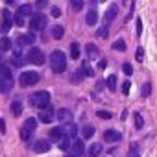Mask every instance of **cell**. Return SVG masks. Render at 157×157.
Wrapping results in <instances>:
<instances>
[{
    "label": "cell",
    "instance_id": "d4e9b609",
    "mask_svg": "<svg viewBox=\"0 0 157 157\" xmlns=\"http://www.w3.org/2000/svg\"><path fill=\"white\" fill-rule=\"evenodd\" d=\"M70 144H72V139H68V137H61L59 139V148L61 150H70Z\"/></svg>",
    "mask_w": 157,
    "mask_h": 157
},
{
    "label": "cell",
    "instance_id": "7bdbcfd3",
    "mask_svg": "<svg viewBox=\"0 0 157 157\" xmlns=\"http://www.w3.org/2000/svg\"><path fill=\"white\" fill-rule=\"evenodd\" d=\"M48 2H46V0H39V2H37V8H44Z\"/></svg>",
    "mask_w": 157,
    "mask_h": 157
},
{
    "label": "cell",
    "instance_id": "e575fe53",
    "mask_svg": "<svg viewBox=\"0 0 157 157\" xmlns=\"http://www.w3.org/2000/svg\"><path fill=\"white\" fill-rule=\"evenodd\" d=\"M129 89H131V82H129V80H126V82L122 83V94H126V96H128V94H129Z\"/></svg>",
    "mask_w": 157,
    "mask_h": 157
},
{
    "label": "cell",
    "instance_id": "1f68e13d",
    "mask_svg": "<svg viewBox=\"0 0 157 157\" xmlns=\"http://www.w3.org/2000/svg\"><path fill=\"white\" fill-rule=\"evenodd\" d=\"M70 6H72V10H74V11H82V8H83V2H82V0H72V2H70Z\"/></svg>",
    "mask_w": 157,
    "mask_h": 157
},
{
    "label": "cell",
    "instance_id": "ab89813d",
    "mask_svg": "<svg viewBox=\"0 0 157 157\" xmlns=\"http://www.w3.org/2000/svg\"><path fill=\"white\" fill-rule=\"evenodd\" d=\"M135 24H137V35H140V33H142V21H140V19H137V22H135Z\"/></svg>",
    "mask_w": 157,
    "mask_h": 157
},
{
    "label": "cell",
    "instance_id": "52a82bcc",
    "mask_svg": "<svg viewBox=\"0 0 157 157\" xmlns=\"http://www.w3.org/2000/svg\"><path fill=\"white\" fill-rule=\"evenodd\" d=\"M28 61L30 63H33V65H43L44 63V54L39 50V48H30V52H28Z\"/></svg>",
    "mask_w": 157,
    "mask_h": 157
},
{
    "label": "cell",
    "instance_id": "7a4b0ae2",
    "mask_svg": "<svg viewBox=\"0 0 157 157\" xmlns=\"http://www.w3.org/2000/svg\"><path fill=\"white\" fill-rule=\"evenodd\" d=\"M50 67L56 74H61L67 70V56L61 50H54L50 56Z\"/></svg>",
    "mask_w": 157,
    "mask_h": 157
},
{
    "label": "cell",
    "instance_id": "83f0119b",
    "mask_svg": "<svg viewBox=\"0 0 157 157\" xmlns=\"http://www.w3.org/2000/svg\"><path fill=\"white\" fill-rule=\"evenodd\" d=\"M133 118H135V128L137 129H142L144 128V118L140 113H133Z\"/></svg>",
    "mask_w": 157,
    "mask_h": 157
},
{
    "label": "cell",
    "instance_id": "2e32d148",
    "mask_svg": "<svg viewBox=\"0 0 157 157\" xmlns=\"http://www.w3.org/2000/svg\"><path fill=\"white\" fill-rule=\"evenodd\" d=\"M57 120L59 122H70L72 120V113L68 109H59L57 111Z\"/></svg>",
    "mask_w": 157,
    "mask_h": 157
},
{
    "label": "cell",
    "instance_id": "f35d334b",
    "mask_svg": "<svg viewBox=\"0 0 157 157\" xmlns=\"http://www.w3.org/2000/svg\"><path fill=\"white\" fill-rule=\"evenodd\" d=\"M52 17H56V19H57V17H61V10L54 6V8H52Z\"/></svg>",
    "mask_w": 157,
    "mask_h": 157
},
{
    "label": "cell",
    "instance_id": "60d3db41",
    "mask_svg": "<svg viewBox=\"0 0 157 157\" xmlns=\"http://www.w3.org/2000/svg\"><path fill=\"white\" fill-rule=\"evenodd\" d=\"M96 35H98V37H105V35H107V28H105V26H104V28H100V30L96 32Z\"/></svg>",
    "mask_w": 157,
    "mask_h": 157
},
{
    "label": "cell",
    "instance_id": "ba28073f",
    "mask_svg": "<svg viewBox=\"0 0 157 157\" xmlns=\"http://www.w3.org/2000/svg\"><path fill=\"white\" fill-rule=\"evenodd\" d=\"M83 155H85V144H83L82 140H74L72 150L68 151L67 157H83Z\"/></svg>",
    "mask_w": 157,
    "mask_h": 157
},
{
    "label": "cell",
    "instance_id": "e0dca14e",
    "mask_svg": "<svg viewBox=\"0 0 157 157\" xmlns=\"http://www.w3.org/2000/svg\"><path fill=\"white\" fill-rule=\"evenodd\" d=\"M85 22H87L89 26H94V24L98 22V13H96V10H91V11L87 13V17H85Z\"/></svg>",
    "mask_w": 157,
    "mask_h": 157
},
{
    "label": "cell",
    "instance_id": "74e56055",
    "mask_svg": "<svg viewBox=\"0 0 157 157\" xmlns=\"http://www.w3.org/2000/svg\"><path fill=\"white\" fill-rule=\"evenodd\" d=\"M135 57H137V61H142V59H144V48H137Z\"/></svg>",
    "mask_w": 157,
    "mask_h": 157
},
{
    "label": "cell",
    "instance_id": "ee69618b",
    "mask_svg": "<svg viewBox=\"0 0 157 157\" xmlns=\"http://www.w3.org/2000/svg\"><path fill=\"white\" fill-rule=\"evenodd\" d=\"M105 65H107V61H105V59H100V63H98V67H100V68H105Z\"/></svg>",
    "mask_w": 157,
    "mask_h": 157
},
{
    "label": "cell",
    "instance_id": "ac0fdd59",
    "mask_svg": "<svg viewBox=\"0 0 157 157\" xmlns=\"http://www.w3.org/2000/svg\"><path fill=\"white\" fill-rule=\"evenodd\" d=\"M17 41H19L21 46H22V44H33V35H32V33H24V35H19Z\"/></svg>",
    "mask_w": 157,
    "mask_h": 157
},
{
    "label": "cell",
    "instance_id": "ffe728a7",
    "mask_svg": "<svg viewBox=\"0 0 157 157\" xmlns=\"http://www.w3.org/2000/svg\"><path fill=\"white\" fill-rule=\"evenodd\" d=\"M63 33H65V28H63L61 24H56V26L52 28V39H61Z\"/></svg>",
    "mask_w": 157,
    "mask_h": 157
},
{
    "label": "cell",
    "instance_id": "4fadbf2b",
    "mask_svg": "<svg viewBox=\"0 0 157 157\" xmlns=\"http://www.w3.org/2000/svg\"><path fill=\"white\" fill-rule=\"evenodd\" d=\"M52 118H54V109L48 105V107L39 115V120H41V122H44V124H50V122H52Z\"/></svg>",
    "mask_w": 157,
    "mask_h": 157
},
{
    "label": "cell",
    "instance_id": "4dcf8cb0",
    "mask_svg": "<svg viewBox=\"0 0 157 157\" xmlns=\"http://www.w3.org/2000/svg\"><path fill=\"white\" fill-rule=\"evenodd\" d=\"M11 48V41L8 39V37H4L2 39V44H0V52H6V50H10Z\"/></svg>",
    "mask_w": 157,
    "mask_h": 157
},
{
    "label": "cell",
    "instance_id": "30bf717a",
    "mask_svg": "<svg viewBox=\"0 0 157 157\" xmlns=\"http://www.w3.org/2000/svg\"><path fill=\"white\" fill-rule=\"evenodd\" d=\"M11 26H13L11 13H10V10H4V11H2V24H0V30H2L4 33H8V32L11 30Z\"/></svg>",
    "mask_w": 157,
    "mask_h": 157
},
{
    "label": "cell",
    "instance_id": "5b68a950",
    "mask_svg": "<svg viewBox=\"0 0 157 157\" xmlns=\"http://www.w3.org/2000/svg\"><path fill=\"white\" fill-rule=\"evenodd\" d=\"M35 128H37V120L35 118H26V122H24V126H22V129H21V139L26 142V140H30L32 139V133L35 131Z\"/></svg>",
    "mask_w": 157,
    "mask_h": 157
},
{
    "label": "cell",
    "instance_id": "d6986e66",
    "mask_svg": "<svg viewBox=\"0 0 157 157\" xmlns=\"http://www.w3.org/2000/svg\"><path fill=\"white\" fill-rule=\"evenodd\" d=\"M11 113H13V117H21L22 115V102L21 100H15L11 104Z\"/></svg>",
    "mask_w": 157,
    "mask_h": 157
},
{
    "label": "cell",
    "instance_id": "484cf974",
    "mask_svg": "<svg viewBox=\"0 0 157 157\" xmlns=\"http://www.w3.org/2000/svg\"><path fill=\"white\" fill-rule=\"evenodd\" d=\"M17 13L22 15V17L32 15V6H30V4H22V6H19V11H17Z\"/></svg>",
    "mask_w": 157,
    "mask_h": 157
},
{
    "label": "cell",
    "instance_id": "7402d4cb",
    "mask_svg": "<svg viewBox=\"0 0 157 157\" xmlns=\"http://www.w3.org/2000/svg\"><path fill=\"white\" fill-rule=\"evenodd\" d=\"M61 137H63V129H61V128H52V129H50V139H52V140H57V142H59Z\"/></svg>",
    "mask_w": 157,
    "mask_h": 157
},
{
    "label": "cell",
    "instance_id": "f1b7e54d",
    "mask_svg": "<svg viewBox=\"0 0 157 157\" xmlns=\"http://www.w3.org/2000/svg\"><path fill=\"white\" fill-rule=\"evenodd\" d=\"M94 131H96V129H94V126H91V124H89V126H83V129H82V133H83L85 139H91V137L94 135Z\"/></svg>",
    "mask_w": 157,
    "mask_h": 157
},
{
    "label": "cell",
    "instance_id": "d590c367",
    "mask_svg": "<svg viewBox=\"0 0 157 157\" xmlns=\"http://www.w3.org/2000/svg\"><path fill=\"white\" fill-rule=\"evenodd\" d=\"M96 115H98V118H102V120H109V118H113V115H111L109 111H98Z\"/></svg>",
    "mask_w": 157,
    "mask_h": 157
},
{
    "label": "cell",
    "instance_id": "4316f807",
    "mask_svg": "<svg viewBox=\"0 0 157 157\" xmlns=\"http://www.w3.org/2000/svg\"><path fill=\"white\" fill-rule=\"evenodd\" d=\"M80 70L83 72V76H89V78H93V76H94V70L91 68V65H89L87 61H85V63L82 65V68H80Z\"/></svg>",
    "mask_w": 157,
    "mask_h": 157
},
{
    "label": "cell",
    "instance_id": "b9f144b4",
    "mask_svg": "<svg viewBox=\"0 0 157 157\" xmlns=\"http://www.w3.org/2000/svg\"><path fill=\"white\" fill-rule=\"evenodd\" d=\"M0 131L6 133V122H4V120H0Z\"/></svg>",
    "mask_w": 157,
    "mask_h": 157
},
{
    "label": "cell",
    "instance_id": "d6a6232c",
    "mask_svg": "<svg viewBox=\"0 0 157 157\" xmlns=\"http://www.w3.org/2000/svg\"><path fill=\"white\" fill-rule=\"evenodd\" d=\"M150 93H151V85L146 82V83L142 85V98H148V96H150Z\"/></svg>",
    "mask_w": 157,
    "mask_h": 157
},
{
    "label": "cell",
    "instance_id": "836d02e7",
    "mask_svg": "<svg viewBox=\"0 0 157 157\" xmlns=\"http://www.w3.org/2000/svg\"><path fill=\"white\" fill-rule=\"evenodd\" d=\"M122 70H124L126 76H131V74H133V67H131V63H124V65H122Z\"/></svg>",
    "mask_w": 157,
    "mask_h": 157
},
{
    "label": "cell",
    "instance_id": "9c48e42d",
    "mask_svg": "<svg viewBox=\"0 0 157 157\" xmlns=\"http://www.w3.org/2000/svg\"><path fill=\"white\" fill-rule=\"evenodd\" d=\"M117 15H118V6H117V4H111V6H109V10H107V11H105V15H104V26L107 28V26L117 19Z\"/></svg>",
    "mask_w": 157,
    "mask_h": 157
},
{
    "label": "cell",
    "instance_id": "7c38bea8",
    "mask_svg": "<svg viewBox=\"0 0 157 157\" xmlns=\"http://www.w3.org/2000/svg\"><path fill=\"white\" fill-rule=\"evenodd\" d=\"M122 139V135L117 131V129H107V131H104V140L105 142H118Z\"/></svg>",
    "mask_w": 157,
    "mask_h": 157
},
{
    "label": "cell",
    "instance_id": "277c9868",
    "mask_svg": "<svg viewBox=\"0 0 157 157\" xmlns=\"http://www.w3.org/2000/svg\"><path fill=\"white\" fill-rule=\"evenodd\" d=\"M37 82H39V74L33 72V70H26V72H22V74L19 76V83H21L22 87H32V85H35Z\"/></svg>",
    "mask_w": 157,
    "mask_h": 157
},
{
    "label": "cell",
    "instance_id": "8fae6325",
    "mask_svg": "<svg viewBox=\"0 0 157 157\" xmlns=\"http://www.w3.org/2000/svg\"><path fill=\"white\" fill-rule=\"evenodd\" d=\"M50 142L48 140H44V139H39V140H35L33 142V146H32V150L35 151V153H44V151H48L50 150Z\"/></svg>",
    "mask_w": 157,
    "mask_h": 157
},
{
    "label": "cell",
    "instance_id": "9a60e30c",
    "mask_svg": "<svg viewBox=\"0 0 157 157\" xmlns=\"http://www.w3.org/2000/svg\"><path fill=\"white\" fill-rule=\"evenodd\" d=\"M61 129H63V135H65V137H68V139H74V137H76V133H78V128H76L74 124L61 126Z\"/></svg>",
    "mask_w": 157,
    "mask_h": 157
},
{
    "label": "cell",
    "instance_id": "3957f363",
    "mask_svg": "<svg viewBox=\"0 0 157 157\" xmlns=\"http://www.w3.org/2000/svg\"><path fill=\"white\" fill-rule=\"evenodd\" d=\"M30 102L32 105L39 107V109H46L50 105V93L48 91H39V93H33L30 96Z\"/></svg>",
    "mask_w": 157,
    "mask_h": 157
},
{
    "label": "cell",
    "instance_id": "cb8c5ba5",
    "mask_svg": "<svg viewBox=\"0 0 157 157\" xmlns=\"http://www.w3.org/2000/svg\"><path fill=\"white\" fill-rule=\"evenodd\" d=\"M70 57L72 59H80V44H78V43L70 44Z\"/></svg>",
    "mask_w": 157,
    "mask_h": 157
},
{
    "label": "cell",
    "instance_id": "8d00e7d4",
    "mask_svg": "<svg viewBox=\"0 0 157 157\" xmlns=\"http://www.w3.org/2000/svg\"><path fill=\"white\" fill-rule=\"evenodd\" d=\"M15 24H17V26H21V28H22V26H24V24H26V22H24V17H22V15H19V13H17V15H15Z\"/></svg>",
    "mask_w": 157,
    "mask_h": 157
},
{
    "label": "cell",
    "instance_id": "603a6c76",
    "mask_svg": "<svg viewBox=\"0 0 157 157\" xmlns=\"http://www.w3.org/2000/svg\"><path fill=\"white\" fill-rule=\"evenodd\" d=\"M100 151H102V144H100V142H94V144L89 148V157H98Z\"/></svg>",
    "mask_w": 157,
    "mask_h": 157
},
{
    "label": "cell",
    "instance_id": "5bb4252c",
    "mask_svg": "<svg viewBox=\"0 0 157 157\" xmlns=\"http://www.w3.org/2000/svg\"><path fill=\"white\" fill-rule=\"evenodd\" d=\"M85 52H87L89 59H96V57H98V54H100V50H98V46H96L94 43H87V46H85Z\"/></svg>",
    "mask_w": 157,
    "mask_h": 157
},
{
    "label": "cell",
    "instance_id": "44dd1931",
    "mask_svg": "<svg viewBox=\"0 0 157 157\" xmlns=\"http://www.w3.org/2000/svg\"><path fill=\"white\" fill-rule=\"evenodd\" d=\"M105 85H107V89H109L111 93L117 91V76H115V74H111L107 80H105Z\"/></svg>",
    "mask_w": 157,
    "mask_h": 157
},
{
    "label": "cell",
    "instance_id": "6da1fadb",
    "mask_svg": "<svg viewBox=\"0 0 157 157\" xmlns=\"http://www.w3.org/2000/svg\"><path fill=\"white\" fill-rule=\"evenodd\" d=\"M11 89H13V74L4 63H0V93H10Z\"/></svg>",
    "mask_w": 157,
    "mask_h": 157
},
{
    "label": "cell",
    "instance_id": "f546056e",
    "mask_svg": "<svg viewBox=\"0 0 157 157\" xmlns=\"http://www.w3.org/2000/svg\"><path fill=\"white\" fill-rule=\"evenodd\" d=\"M113 50H120V52H124V50H126V43H124L122 39L115 41V43H113Z\"/></svg>",
    "mask_w": 157,
    "mask_h": 157
},
{
    "label": "cell",
    "instance_id": "8992f818",
    "mask_svg": "<svg viewBox=\"0 0 157 157\" xmlns=\"http://www.w3.org/2000/svg\"><path fill=\"white\" fill-rule=\"evenodd\" d=\"M46 17L43 15V13H33L32 15V21H30V28L33 30V32H41V30H44L46 28Z\"/></svg>",
    "mask_w": 157,
    "mask_h": 157
}]
</instances>
